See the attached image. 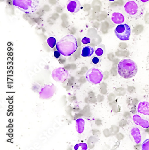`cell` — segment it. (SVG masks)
Here are the masks:
<instances>
[{
  "label": "cell",
  "instance_id": "1",
  "mask_svg": "<svg viewBox=\"0 0 149 150\" xmlns=\"http://www.w3.org/2000/svg\"><path fill=\"white\" fill-rule=\"evenodd\" d=\"M57 51L64 56H70L78 49L77 39L72 35H67L57 42L56 45Z\"/></svg>",
  "mask_w": 149,
  "mask_h": 150
},
{
  "label": "cell",
  "instance_id": "2",
  "mask_svg": "<svg viewBox=\"0 0 149 150\" xmlns=\"http://www.w3.org/2000/svg\"><path fill=\"white\" fill-rule=\"evenodd\" d=\"M124 12L131 19L137 20L143 15V3L139 0H127L124 6Z\"/></svg>",
  "mask_w": 149,
  "mask_h": 150
},
{
  "label": "cell",
  "instance_id": "3",
  "mask_svg": "<svg viewBox=\"0 0 149 150\" xmlns=\"http://www.w3.org/2000/svg\"><path fill=\"white\" fill-rule=\"evenodd\" d=\"M117 71L120 76L125 79L134 77L138 72V66L136 63L130 59L121 60L117 66Z\"/></svg>",
  "mask_w": 149,
  "mask_h": 150
},
{
  "label": "cell",
  "instance_id": "4",
  "mask_svg": "<svg viewBox=\"0 0 149 150\" xmlns=\"http://www.w3.org/2000/svg\"><path fill=\"white\" fill-rule=\"evenodd\" d=\"M13 5L21 11L32 14L38 11L40 0H12Z\"/></svg>",
  "mask_w": 149,
  "mask_h": 150
},
{
  "label": "cell",
  "instance_id": "5",
  "mask_svg": "<svg viewBox=\"0 0 149 150\" xmlns=\"http://www.w3.org/2000/svg\"><path fill=\"white\" fill-rule=\"evenodd\" d=\"M87 81L93 84L100 83L104 78L103 72L97 68L93 67L90 69L85 74Z\"/></svg>",
  "mask_w": 149,
  "mask_h": 150
},
{
  "label": "cell",
  "instance_id": "6",
  "mask_svg": "<svg viewBox=\"0 0 149 150\" xmlns=\"http://www.w3.org/2000/svg\"><path fill=\"white\" fill-rule=\"evenodd\" d=\"M131 31V28L128 24H121L116 27L115 33L120 40L127 41L129 40Z\"/></svg>",
  "mask_w": 149,
  "mask_h": 150
},
{
  "label": "cell",
  "instance_id": "7",
  "mask_svg": "<svg viewBox=\"0 0 149 150\" xmlns=\"http://www.w3.org/2000/svg\"><path fill=\"white\" fill-rule=\"evenodd\" d=\"M52 76L55 80L62 82L68 78V73L67 71L64 68H60L53 70Z\"/></svg>",
  "mask_w": 149,
  "mask_h": 150
},
{
  "label": "cell",
  "instance_id": "8",
  "mask_svg": "<svg viewBox=\"0 0 149 150\" xmlns=\"http://www.w3.org/2000/svg\"><path fill=\"white\" fill-rule=\"evenodd\" d=\"M81 5L78 0H68L67 3V9L72 13H78L81 9Z\"/></svg>",
  "mask_w": 149,
  "mask_h": 150
},
{
  "label": "cell",
  "instance_id": "9",
  "mask_svg": "<svg viewBox=\"0 0 149 150\" xmlns=\"http://www.w3.org/2000/svg\"><path fill=\"white\" fill-rule=\"evenodd\" d=\"M111 20L116 24H121L125 20L124 15L119 12H114L111 15Z\"/></svg>",
  "mask_w": 149,
  "mask_h": 150
},
{
  "label": "cell",
  "instance_id": "10",
  "mask_svg": "<svg viewBox=\"0 0 149 150\" xmlns=\"http://www.w3.org/2000/svg\"><path fill=\"white\" fill-rule=\"evenodd\" d=\"M133 121L137 125H140L144 129L149 128V121L143 119L140 116L135 114L133 117Z\"/></svg>",
  "mask_w": 149,
  "mask_h": 150
},
{
  "label": "cell",
  "instance_id": "11",
  "mask_svg": "<svg viewBox=\"0 0 149 150\" xmlns=\"http://www.w3.org/2000/svg\"><path fill=\"white\" fill-rule=\"evenodd\" d=\"M130 133L135 144H139L142 140V136L139 129L137 127L132 128L130 130Z\"/></svg>",
  "mask_w": 149,
  "mask_h": 150
},
{
  "label": "cell",
  "instance_id": "12",
  "mask_svg": "<svg viewBox=\"0 0 149 150\" xmlns=\"http://www.w3.org/2000/svg\"><path fill=\"white\" fill-rule=\"evenodd\" d=\"M139 113L144 115H149V102L147 101L141 102L137 108Z\"/></svg>",
  "mask_w": 149,
  "mask_h": 150
},
{
  "label": "cell",
  "instance_id": "13",
  "mask_svg": "<svg viewBox=\"0 0 149 150\" xmlns=\"http://www.w3.org/2000/svg\"><path fill=\"white\" fill-rule=\"evenodd\" d=\"M94 52V49L92 47L85 46L82 50V55L83 57H91Z\"/></svg>",
  "mask_w": 149,
  "mask_h": 150
},
{
  "label": "cell",
  "instance_id": "14",
  "mask_svg": "<svg viewBox=\"0 0 149 150\" xmlns=\"http://www.w3.org/2000/svg\"><path fill=\"white\" fill-rule=\"evenodd\" d=\"M47 43L51 48H53L55 46L56 40L53 37H50L47 40Z\"/></svg>",
  "mask_w": 149,
  "mask_h": 150
},
{
  "label": "cell",
  "instance_id": "15",
  "mask_svg": "<svg viewBox=\"0 0 149 150\" xmlns=\"http://www.w3.org/2000/svg\"><path fill=\"white\" fill-rule=\"evenodd\" d=\"M142 150H149V139L145 141L142 145Z\"/></svg>",
  "mask_w": 149,
  "mask_h": 150
},
{
  "label": "cell",
  "instance_id": "16",
  "mask_svg": "<svg viewBox=\"0 0 149 150\" xmlns=\"http://www.w3.org/2000/svg\"><path fill=\"white\" fill-rule=\"evenodd\" d=\"M91 61L94 65H97L100 62V58L97 57L93 56L91 59Z\"/></svg>",
  "mask_w": 149,
  "mask_h": 150
},
{
  "label": "cell",
  "instance_id": "17",
  "mask_svg": "<svg viewBox=\"0 0 149 150\" xmlns=\"http://www.w3.org/2000/svg\"><path fill=\"white\" fill-rule=\"evenodd\" d=\"M95 54L97 56L101 57L104 54V50L101 48H98L95 51Z\"/></svg>",
  "mask_w": 149,
  "mask_h": 150
},
{
  "label": "cell",
  "instance_id": "18",
  "mask_svg": "<svg viewBox=\"0 0 149 150\" xmlns=\"http://www.w3.org/2000/svg\"><path fill=\"white\" fill-rule=\"evenodd\" d=\"M91 42V40L89 37H84L83 38L82 40V42L85 45L90 44Z\"/></svg>",
  "mask_w": 149,
  "mask_h": 150
},
{
  "label": "cell",
  "instance_id": "19",
  "mask_svg": "<svg viewBox=\"0 0 149 150\" xmlns=\"http://www.w3.org/2000/svg\"><path fill=\"white\" fill-rule=\"evenodd\" d=\"M61 53L58 51H55L54 52V56L56 58H58L61 56Z\"/></svg>",
  "mask_w": 149,
  "mask_h": 150
},
{
  "label": "cell",
  "instance_id": "20",
  "mask_svg": "<svg viewBox=\"0 0 149 150\" xmlns=\"http://www.w3.org/2000/svg\"><path fill=\"white\" fill-rule=\"evenodd\" d=\"M139 1L141 2H142L143 4H146L149 1V0H139Z\"/></svg>",
  "mask_w": 149,
  "mask_h": 150
},
{
  "label": "cell",
  "instance_id": "21",
  "mask_svg": "<svg viewBox=\"0 0 149 150\" xmlns=\"http://www.w3.org/2000/svg\"><path fill=\"white\" fill-rule=\"evenodd\" d=\"M109 1H111V2H113V1H115V0H108Z\"/></svg>",
  "mask_w": 149,
  "mask_h": 150
}]
</instances>
